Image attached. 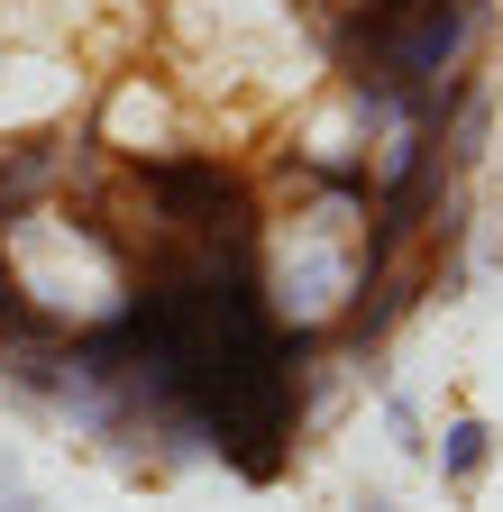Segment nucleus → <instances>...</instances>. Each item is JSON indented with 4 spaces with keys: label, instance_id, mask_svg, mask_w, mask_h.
Returning <instances> with one entry per match:
<instances>
[{
    "label": "nucleus",
    "instance_id": "obj_1",
    "mask_svg": "<svg viewBox=\"0 0 503 512\" xmlns=\"http://www.w3.org/2000/svg\"><path fill=\"white\" fill-rule=\"evenodd\" d=\"M55 183H65V138H19V147H0V220L37 211Z\"/></svg>",
    "mask_w": 503,
    "mask_h": 512
},
{
    "label": "nucleus",
    "instance_id": "obj_2",
    "mask_svg": "<svg viewBox=\"0 0 503 512\" xmlns=\"http://www.w3.org/2000/svg\"><path fill=\"white\" fill-rule=\"evenodd\" d=\"M485 467H494V421L458 412L449 430H439V476H449L458 494H476V485H485Z\"/></svg>",
    "mask_w": 503,
    "mask_h": 512
},
{
    "label": "nucleus",
    "instance_id": "obj_3",
    "mask_svg": "<svg viewBox=\"0 0 503 512\" xmlns=\"http://www.w3.org/2000/svg\"><path fill=\"white\" fill-rule=\"evenodd\" d=\"M0 512H37V494H28V476H19L10 448H0Z\"/></svg>",
    "mask_w": 503,
    "mask_h": 512
},
{
    "label": "nucleus",
    "instance_id": "obj_4",
    "mask_svg": "<svg viewBox=\"0 0 503 512\" xmlns=\"http://www.w3.org/2000/svg\"><path fill=\"white\" fill-rule=\"evenodd\" d=\"M385 421H394V448H430V439H421V412H412L403 394H385Z\"/></svg>",
    "mask_w": 503,
    "mask_h": 512
},
{
    "label": "nucleus",
    "instance_id": "obj_5",
    "mask_svg": "<svg viewBox=\"0 0 503 512\" xmlns=\"http://www.w3.org/2000/svg\"><path fill=\"white\" fill-rule=\"evenodd\" d=\"M348 512H394V503H385V494H357V503H348Z\"/></svg>",
    "mask_w": 503,
    "mask_h": 512
}]
</instances>
